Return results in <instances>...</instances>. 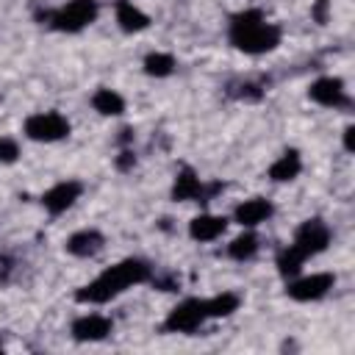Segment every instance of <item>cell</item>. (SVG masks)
I'll return each mask as SVG.
<instances>
[{"mask_svg":"<svg viewBox=\"0 0 355 355\" xmlns=\"http://www.w3.org/2000/svg\"><path fill=\"white\" fill-rule=\"evenodd\" d=\"M305 261H308V258H305L294 244H288V247H283L280 255H277V272H280L283 277H294V275L302 269Z\"/></svg>","mask_w":355,"mask_h":355,"instance_id":"d6986e66","label":"cell"},{"mask_svg":"<svg viewBox=\"0 0 355 355\" xmlns=\"http://www.w3.org/2000/svg\"><path fill=\"white\" fill-rule=\"evenodd\" d=\"M116 22L125 33H139L150 25V17L141 8H136L130 0H116Z\"/></svg>","mask_w":355,"mask_h":355,"instance_id":"9a60e30c","label":"cell"},{"mask_svg":"<svg viewBox=\"0 0 355 355\" xmlns=\"http://www.w3.org/2000/svg\"><path fill=\"white\" fill-rule=\"evenodd\" d=\"M327 8H330V0H319V3L313 6V19L324 25V22H327Z\"/></svg>","mask_w":355,"mask_h":355,"instance_id":"603a6c76","label":"cell"},{"mask_svg":"<svg viewBox=\"0 0 355 355\" xmlns=\"http://www.w3.org/2000/svg\"><path fill=\"white\" fill-rule=\"evenodd\" d=\"M105 239L100 230H78L67 239V252L69 255H78V258H92L103 250Z\"/></svg>","mask_w":355,"mask_h":355,"instance_id":"4fadbf2b","label":"cell"},{"mask_svg":"<svg viewBox=\"0 0 355 355\" xmlns=\"http://www.w3.org/2000/svg\"><path fill=\"white\" fill-rule=\"evenodd\" d=\"M239 297L236 294H230V291H225V294H216V297H211V300H205V313H208V319H219V316H230L233 311H239Z\"/></svg>","mask_w":355,"mask_h":355,"instance_id":"ac0fdd59","label":"cell"},{"mask_svg":"<svg viewBox=\"0 0 355 355\" xmlns=\"http://www.w3.org/2000/svg\"><path fill=\"white\" fill-rule=\"evenodd\" d=\"M111 327H114L111 319H105L100 313H86L72 322V336L78 341H103L111 333Z\"/></svg>","mask_w":355,"mask_h":355,"instance_id":"8fae6325","label":"cell"},{"mask_svg":"<svg viewBox=\"0 0 355 355\" xmlns=\"http://www.w3.org/2000/svg\"><path fill=\"white\" fill-rule=\"evenodd\" d=\"M230 42H233V47H239L241 53H250V55L269 53L280 44V28L266 22V17L258 8H250V11H241L233 17Z\"/></svg>","mask_w":355,"mask_h":355,"instance_id":"7a4b0ae2","label":"cell"},{"mask_svg":"<svg viewBox=\"0 0 355 355\" xmlns=\"http://www.w3.org/2000/svg\"><path fill=\"white\" fill-rule=\"evenodd\" d=\"M258 252V236L255 233H241L227 244V255L236 261H250Z\"/></svg>","mask_w":355,"mask_h":355,"instance_id":"ffe728a7","label":"cell"},{"mask_svg":"<svg viewBox=\"0 0 355 355\" xmlns=\"http://www.w3.org/2000/svg\"><path fill=\"white\" fill-rule=\"evenodd\" d=\"M344 147H347L349 153L355 150V128H352V125H349V128L344 130Z\"/></svg>","mask_w":355,"mask_h":355,"instance_id":"d4e9b609","label":"cell"},{"mask_svg":"<svg viewBox=\"0 0 355 355\" xmlns=\"http://www.w3.org/2000/svg\"><path fill=\"white\" fill-rule=\"evenodd\" d=\"M208 319L205 313V300H186L180 305H175L164 322L166 333H194L202 322Z\"/></svg>","mask_w":355,"mask_h":355,"instance_id":"5b68a950","label":"cell"},{"mask_svg":"<svg viewBox=\"0 0 355 355\" xmlns=\"http://www.w3.org/2000/svg\"><path fill=\"white\" fill-rule=\"evenodd\" d=\"M150 277H153L150 263H144L139 258H125V261L108 266L103 275H97L89 286L78 288L75 300L78 302H89V305H100V302L114 300L116 294H122L125 288H130L136 283H147Z\"/></svg>","mask_w":355,"mask_h":355,"instance_id":"6da1fadb","label":"cell"},{"mask_svg":"<svg viewBox=\"0 0 355 355\" xmlns=\"http://www.w3.org/2000/svg\"><path fill=\"white\" fill-rule=\"evenodd\" d=\"M92 105H94V111H100L103 116H119V114L125 111V100H122L116 92H111V89H97L94 97H92Z\"/></svg>","mask_w":355,"mask_h":355,"instance_id":"e0dca14e","label":"cell"},{"mask_svg":"<svg viewBox=\"0 0 355 355\" xmlns=\"http://www.w3.org/2000/svg\"><path fill=\"white\" fill-rule=\"evenodd\" d=\"M80 191H83V186L78 180H64V183H55L53 189H47L44 197H42V202H44V208L50 214H64L80 197Z\"/></svg>","mask_w":355,"mask_h":355,"instance_id":"30bf717a","label":"cell"},{"mask_svg":"<svg viewBox=\"0 0 355 355\" xmlns=\"http://www.w3.org/2000/svg\"><path fill=\"white\" fill-rule=\"evenodd\" d=\"M227 227V219L225 216H214V214H200L189 222V236L194 241H214L225 233Z\"/></svg>","mask_w":355,"mask_h":355,"instance_id":"7c38bea8","label":"cell"},{"mask_svg":"<svg viewBox=\"0 0 355 355\" xmlns=\"http://www.w3.org/2000/svg\"><path fill=\"white\" fill-rule=\"evenodd\" d=\"M272 202L263 200V197H252V200H244L239 208H236V222L244 225V227H255L261 222H266L272 216Z\"/></svg>","mask_w":355,"mask_h":355,"instance_id":"5bb4252c","label":"cell"},{"mask_svg":"<svg viewBox=\"0 0 355 355\" xmlns=\"http://www.w3.org/2000/svg\"><path fill=\"white\" fill-rule=\"evenodd\" d=\"M308 97L319 105H327V108H344L349 105V97H347V89H344V80L341 78H319L311 83L308 89Z\"/></svg>","mask_w":355,"mask_h":355,"instance_id":"ba28073f","label":"cell"},{"mask_svg":"<svg viewBox=\"0 0 355 355\" xmlns=\"http://www.w3.org/2000/svg\"><path fill=\"white\" fill-rule=\"evenodd\" d=\"M302 169V158L297 150H286L272 166H269V178L277 180V183H286V180H294Z\"/></svg>","mask_w":355,"mask_h":355,"instance_id":"2e32d148","label":"cell"},{"mask_svg":"<svg viewBox=\"0 0 355 355\" xmlns=\"http://www.w3.org/2000/svg\"><path fill=\"white\" fill-rule=\"evenodd\" d=\"M19 158V144L8 136H0V164H14Z\"/></svg>","mask_w":355,"mask_h":355,"instance_id":"7402d4cb","label":"cell"},{"mask_svg":"<svg viewBox=\"0 0 355 355\" xmlns=\"http://www.w3.org/2000/svg\"><path fill=\"white\" fill-rule=\"evenodd\" d=\"M144 72L153 78H166L175 72V58L169 53H150L144 58Z\"/></svg>","mask_w":355,"mask_h":355,"instance_id":"44dd1931","label":"cell"},{"mask_svg":"<svg viewBox=\"0 0 355 355\" xmlns=\"http://www.w3.org/2000/svg\"><path fill=\"white\" fill-rule=\"evenodd\" d=\"M291 244H294L305 258L319 255V252L327 250V244H330V230H327V225H324L322 219H308V222H302V225L297 227Z\"/></svg>","mask_w":355,"mask_h":355,"instance_id":"8992f818","label":"cell"},{"mask_svg":"<svg viewBox=\"0 0 355 355\" xmlns=\"http://www.w3.org/2000/svg\"><path fill=\"white\" fill-rule=\"evenodd\" d=\"M333 283H336V277L330 272H316V275H308V277L288 283L286 294L297 302H311V300H322L333 288Z\"/></svg>","mask_w":355,"mask_h":355,"instance_id":"52a82bcc","label":"cell"},{"mask_svg":"<svg viewBox=\"0 0 355 355\" xmlns=\"http://www.w3.org/2000/svg\"><path fill=\"white\" fill-rule=\"evenodd\" d=\"M94 19H97V0H69L64 8H58L50 17L53 28L64 33H78Z\"/></svg>","mask_w":355,"mask_h":355,"instance_id":"3957f363","label":"cell"},{"mask_svg":"<svg viewBox=\"0 0 355 355\" xmlns=\"http://www.w3.org/2000/svg\"><path fill=\"white\" fill-rule=\"evenodd\" d=\"M133 164H136V158H133V153H128V150H125V153L116 158V166H119V169H130Z\"/></svg>","mask_w":355,"mask_h":355,"instance_id":"cb8c5ba5","label":"cell"},{"mask_svg":"<svg viewBox=\"0 0 355 355\" xmlns=\"http://www.w3.org/2000/svg\"><path fill=\"white\" fill-rule=\"evenodd\" d=\"M214 191H219V186L205 189L202 180L194 175V169H189V166H183V169L178 172L175 186H172V197L180 200V202H189V200H205V197H211Z\"/></svg>","mask_w":355,"mask_h":355,"instance_id":"9c48e42d","label":"cell"},{"mask_svg":"<svg viewBox=\"0 0 355 355\" xmlns=\"http://www.w3.org/2000/svg\"><path fill=\"white\" fill-rule=\"evenodd\" d=\"M25 136L33 141H58V139L69 136V122L58 111L33 114L25 119Z\"/></svg>","mask_w":355,"mask_h":355,"instance_id":"277c9868","label":"cell"}]
</instances>
